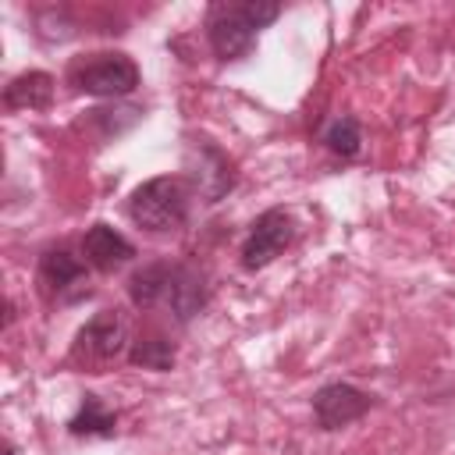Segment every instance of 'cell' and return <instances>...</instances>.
Segmentation results:
<instances>
[{
    "instance_id": "obj_1",
    "label": "cell",
    "mask_w": 455,
    "mask_h": 455,
    "mask_svg": "<svg viewBox=\"0 0 455 455\" xmlns=\"http://www.w3.org/2000/svg\"><path fill=\"white\" fill-rule=\"evenodd\" d=\"M128 299L142 313L164 309L174 323H188L210 302V281L192 263L153 259L128 277Z\"/></svg>"
},
{
    "instance_id": "obj_2",
    "label": "cell",
    "mask_w": 455,
    "mask_h": 455,
    "mask_svg": "<svg viewBox=\"0 0 455 455\" xmlns=\"http://www.w3.org/2000/svg\"><path fill=\"white\" fill-rule=\"evenodd\" d=\"M281 4L274 0H217L206 11V39L220 60H242L252 53L256 36L277 21Z\"/></svg>"
},
{
    "instance_id": "obj_3",
    "label": "cell",
    "mask_w": 455,
    "mask_h": 455,
    "mask_svg": "<svg viewBox=\"0 0 455 455\" xmlns=\"http://www.w3.org/2000/svg\"><path fill=\"white\" fill-rule=\"evenodd\" d=\"M132 348V327L124 309H100L92 320H85L71 341V366L85 370V373H103L110 370L117 359H128Z\"/></svg>"
},
{
    "instance_id": "obj_4",
    "label": "cell",
    "mask_w": 455,
    "mask_h": 455,
    "mask_svg": "<svg viewBox=\"0 0 455 455\" xmlns=\"http://www.w3.org/2000/svg\"><path fill=\"white\" fill-rule=\"evenodd\" d=\"M188 206H192V188L185 185V178H171V174L149 178L128 196V217L153 235L178 231L188 220Z\"/></svg>"
},
{
    "instance_id": "obj_5",
    "label": "cell",
    "mask_w": 455,
    "mask_h": 455,
    "mask_svg": "<svg viewBox=\"0 0 455 455\" xmlns=\"http://www.w3.org/2000/svg\"><path fill=\"white\" fill-rule=\"evenodd\" d=\"M68 78L85 96L117 100V96H128L139 85V68L124 53H89V57H82L68 68Z\"/></svg>"
},
{
    "instance_id": "obj_6",
    "label": "cell",
    "mask_w": 455,
    "mask_h": 455,
    "mask_svg": "<svg viewBox=\"0 0 455 455\" xmlns=\"http://www.w3.org/2000/svg\"><path fill=\"white\" fill-rule=\"evenodd\" d=\"M89 263L78 259L68 245H50L43 249L39 256V267H36V284H39V295L53 306H71L78 299L89 295Z\"/></svg>"
},
{
    "instance_id": "obj_7",
    "label": "cell",
    "mask_w": 455,
    "mask_h": 455,
    "mask_svg": "<svg viewBox=\"0 0 455 455\" xmlns=\"http://www.w3.org/2000/svg\"><path fill=\"white\" fill-rule=\"evenodd\" d=\"M295 242V220H291V213L284 210V206H270V210H263L256 220H252V228H249V235H245V242H242V267L245 270H263V267H270L288 245Z\"/></svg>"
},
{
    "instance_id": "obj_8",
    "label": "cell",
    "mask_w": 455,
    "mask_h": 455,
    "mask_svg": "<svg viewBox=\"0 0 455 455\" xmlns=\"http://www.w3.org/2000/svg\"><path fill=\"white\" fill-rule=\"evenodd\" d=\"M373 405H377V398L370 391L345 384V380H331L313 391V416H316L320 430H341V427L363 419Z\"/></svg>"
},
{
    "instance_id": "obj_9",
    "label": "cell",
    "mask_w": 455,
    "mask_h": 455,
    "mask_svg": "<svg viewBox=\"0 0 455 455\" xmlns=\"http://www.w3.org/2000/svg\"><path fill=\"white\" fill-rule=\"evenodd\" d=\"M82 259H85L92 270H100V274H114V270H121L124 263L135 259V245H132L121 231H114L110 224L96 220V224L82 235Z\"/></svg>"
},
{
    "instance_id": "obj_10",
    "label": "cell",
    "mask_w": 455,
    "mask_h": 455,
    "mask_svg": "<svg viewBox=\"0 0 455 455\" xmlns=\"http://www.w3.org/2000/svg\"><path fill=\"white\" fill-rule=\"evenodd\" d=\"M53 103V75L46 71H21L4 89L7 110H46Z\"/></svg>"
},
{
    "instance_id": "obj_11",
    "label": "cell",
    "mask_w": 455,
    "mask_h": 455,
    "mask_svg": "<svg viewBox=\"0 0 455 455\" xmlns=\"http://www.w3.org/2000/svg\"><path fill=\"white\" fill-rule=\"evenodd\" d=\"M117 430V416L100 402V395H82L78 412L68 419V434L71 437H114Z\"/></svg>"
},
{
    "instance_id": "obj_12",
    "label": "cell",
    "mask_w": 455,
    "mask_h": 455,
    "mask_svg": "<svg viewBox=\"0 0 455 455\" xmlns=\"http://www.w3.org/2000/svg\"><path fill=\"white\" fill-rule=\"evenodd\" d=\"M128 363L142 366V370H160L164 373V370L174 366V341L164 331H142V334L132 338Z\"/></svg>"
},
{
    "instance_id": "obj_13",
    "label": "cell",
    "mask_w": 455,
    "mask_h": 455,
    "mask_svg": "<svg viewBox=\"0 0 455 455\" xmlns=\"http://www.w3.org/2000/svg\"><path fill=\"white\" fill-rule=\"evenodd\" d=\"M323 142H327V149L338 153V156H355L359 146H363V128H359V121H355L352 114H341V117H334V121L323 128Z\"/></svg>"
},
{
    "instance_id": "obj_14",
    "label": "cell",
    "mask_w": 455,
    "mask_h": 455,
    "mask_svg": "<svg viewBox=\"0 0 455 455\" xmlns=\"http://www.w3.org/2000/svg\"><path fill=\"white\" fill-rule=\"evenodd\" d=\"M4 455H14V444L11 441H4Z\"/></svg>"
}]
</instances>
